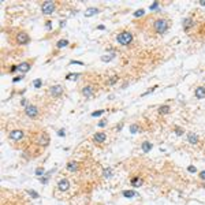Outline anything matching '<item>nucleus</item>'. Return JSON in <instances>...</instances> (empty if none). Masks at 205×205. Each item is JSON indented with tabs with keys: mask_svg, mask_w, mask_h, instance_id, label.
Here are the masks:
<instances>
[{
	"mask_svg": "<svg viewBox=\"0 0 205 205\" xmlns=\"http://www.w3.org/2000/svg\"><path fill=\"white\" fill-rule=\"evenodd\" d=\"M32 68V64L30 62H22L21 64H18V71H21V73H27L29 70Z\"/></svg>",
	"mask_w": 205,
	"mask_h": 205,
	"instance_id": "4468645a",
	"label": "nucleus"
},
{
	"mask_svg": "<svg viewBox=\"0 0 205 205\" xmlns=\"http://www.w3.org/2000/svg\"><path fill=\"white\" fill-rule=\"evenodd\" d=\"M185 133V130L183 129H182V127H175V134H178V136H182V134H183Z\"/></svg>",
	"mask_w": 205,
	"mask_h": 205,
	"instance_id": "72a5a7b5",
	"label": "nucleus"
},
{
	"mask_svg": "<svg viewBox=\"0 0 205 205\" xmlns=\"http://www.w3.org/2000/svg\"><path fill=\"white\" fill-rule=\"evenodd\" d=\"M68 189H70V180H68L67 178H62L58 182V190L62 191V193H64V191H67Z\"/></svg>",
	"mask_w": 205,
	"mask_h": 205,
	"instance_id": "9d476101",
	"label": "nucleus"
},
{
	"mask_svg": "<svg viewBox=\"0 0 205 205\" xmlns=\"http://www.w3.org/2000/svg\"><path fill=\"white\" fill-rule=\"evenodd\" d=\"M58 136H59V137H64V136H66V131H64V129H60V130H59V131H58Z\"/></svg>",
	"mask_w": 205,
	"mask_h": 205,
	"instance_id": "58836bf2",
	"label": "nucleus"
},
{
	"mask_svg": "<svg viewBox=\"0 0 205 205\" xmlns=\"http://www.w3.org/2000/svg\"><path fill=\"white\" fill-rule=\"evenodd\" d=\"M10 71H11V73H15V71H18V66H11Z\"/></svg>",
	"mask_w": 205,
	"mask_h": 205,
	"instance_id": "c03bdc74",
	"label": "nucleus"
},
{
	"mask_svg": "<svg viewBox=\"0 0 205 205\" xmlns=\"http://www.w3.org/2000/svg\"><path fill=\"white\" fill-rule=\"evenodd\" d=\"M138 129H140L138 125H137V123H133L131 126H130V133H131V134H137V133H138Z\"/></svg>",
	"mask_w": 205,
	"mask_h": 205,
	"instance_id": "c85d7f7f",
	"label": "nucleus"
},
{
	"mask_svg": "<svg viewBox=\"0 0 205 205\" xmlns=\"http://www.w3.org/2000/svg\"><path fill=\"white\" fill-rule=\"evenodd\" d=\"M66 170H67L68 172H77V171L79 170V163L78 161H75V160L68 161V163L66 164Z\"/></svg>",
	"mask_w": 205,
	"mask_h": 205,
	"instance_id": "ddd939ff",
	"label": "nucleus"
},
{
	"mask_svg": "<svg viewBox=\"0 0 205 205\" xmlns=\"http://www.w3.org/2000/svg\"><path fill=\"white\" fill-rule=\"evenodd\" d=\"M198 179L202 180V182H205V170H202V171L198 172Z\"/></svg>",
	"mask_w": 205,
	"mask_h": 205,
	"instance_id": "473e14b6",
	"label": "nucleus"
},
{
	"mask_svg": "<svg viewBox=\"0 0 205 205\" xmlns=\"http://www.w3.org/2000/svg\"><path fill=\"white\" fill-rule=\"evenodd\" d=\"M115 58V52H114V51H112V52L111 53H105L104 56H101V60H103V62H105V63H107V62H111V60H112V59Z\"/></svg>",
	"mask_w": 205,
	"mask_h": 205,
	"instance_id": "5701e85b",
	"label": "nucleus"
},
{
	"mask_svg": "<svg viewBox=\"0 0 205 205\" xmlns=\"http://www.w3.org/2000/svg\"><path fill=\"white\" fill-rule=\"evenodd\" d=\"M97 12H100V10L97 7H90L88 10L85 11V16H92V15H96Z\"/></svg>",
	"mask_w": 205,
	"mask_h": 205,
	"instance_id": "412c9836",
	"label": "nucleus"
},
{
	"mask_svg": "<svg viewBox=\"0 0 205 205\" xmlns=\"http://www.w3.org/2000/svg\"><path fill=\"white\" fill-rule=\"evenodd\" d=\"M70 64H81V66H84V62H79V60H71Z\"/></svg>",
	"mask_w": 205,
	"mask_h": 205,
	"instance_id": "ea45409f",
	"label": "nucleus"
},
{
	"mask_svg": "<svg viewBox=\"0 0 205 205\" xmlns=\"http://www.w3.org/2000/svg\"><path fill=\"white\" fill-rule=\"evenodd\" d=\"M187 141H189V144H191V145H197V144H198V136H197L195 133H189V134H187Z\"/></svg>",
	"mask_w": 205,
	"mask_h": 205,
	"instance_id": "dca6fc26",
	"label": "nucleus"
},
{
	"mask_svg": "<svg viewBox=\"0 0 205 205\" xmlns=\"http://www.w3.org/2000/svg\"><path fill=\"white\" fill-rule=\"evenodd\" d=\"M70 45V42H68L67 38H60L58 42H56V48H59V49H62V48H66Z\"/></svg>",
	"mask_w": 205,
	"mask_h": 205,
	"instance_id": "a211bd4d",
	"label": "nucleus"
},
{
	"mask_svg": "<svg viewBox=\"0 0 205 205\" xmlns=\"http://www.w3.org/2000/svg\"><path fill=\"white\" fill-rule=\"evenodd\" d=\"M144 14H145V10H144V8H140V10H137L136 12H134V16H136V18H140V16H142Z\"/></svg>",
	"mask_w": 205,
	"mask_h": 205,
	"instance_id": "7c9ffc66",
	"label": "nucleus"
},
{
	"mask_svg": "<svg viewBox=\"0 0 205 205\" xmlns=\"http://www.w3.org/2000/svg\"><path fill=\"white\" fill-rule=\"evenodd\" d=\"M122 129H123V123H118V126H116V131H119V130H122Z\"/></svg>",
	"mask_w": 205,
	"mask_h": 205,
	"instance_id": "a18cd8bd",
	"label": "nucleus"
},
{
	"mask_svg": "<svg viewBox=\"0 0 205 205\" xmlns=\"http://www.w3.org/2000/svg\"><path fill=\"white\" fill-rule=\"evenodd\" d=\"M170 19L168 18H164V16H159L155 21L152 22V29L155 33L157 34H164L170 29Z\"/></svg>",
	"mask_w": 205,
	"mask_h": 205,
	"instance_id": "f257e3e1",
	"label": "nucleus"
},
{
	"mask_svg": "<svg viewBox=\"0 0 205 205\" xmlns=\"http://www.w3.org/2000/svg\"><path fill=\"white\" fill-rule=\"evenodd\" d=\"M157 89V86H153V88H151V89L149 90H146V92H144V93H142L141 96H148L149 95V93H152V92H155V90Z\"/></svg>",
	"mask_w": 205,
	"mask_h": 205,
	"instance_id": "f704fd0d",
	"label": "nucleus"
},
{
	"mask_svg": "<svg viewBox=\"0 0 205 205\" xmlns=\"http://www.w3.org/2000/svg\"><path fill=\"white\" fill-rule=\"evenodd\" d=\"M157 111H159L160 115H167V114L170 112V105H160Z\"/></svg>",
	"mask_w": 205,
	"mask_h": 205,
	"instance_id": "b1692460",
	"label": "nucleus"
},
{
	"mask_svg": "<svg viewBox=\"0 0 205 205\" xmlns=\"http://www.w3.org/2000/svg\"><path fill=\"white\" fill-rule=\"evenodd\" d=\"M105 125H107V121H105V119H103V121L99 122V127H104Z\"/></svg>",
	"mask_w": 205,
	"mask_h": 205,
	"instance_id": "a19ab883",
	"label": "nucleus"
},
{
	"mask_svg": "<svg viewBox=\"0 0 205 205\" xmlns=\"http://www.w3.org/2000/svg\"><path fill=\"white\" fill-rule=\"evenodd\" d=\"M15 42L18 45H27L30 42V36L27 34V32L25 30H21L15 34Z\"/></svg>",
	"mask_w": 205,
	"mask_h": 205,
	"instance_id": "20e7f679",
	"label": "nucleus"
},
{
	"mask_svg": "<svg viewBox=\"0 0 205 205\" xmlns=\"http://www.w3.org/2000/svg\"><path fill=\"white\" fill-rule=\"evenodd\" d=\"M79 77H81V74H78V73H68L67 75H66V79H68V81H75V79H78Z\"/></svg>",
	"mask_w": 205,
	"mask_h": 205,
	"instance_id": "a878e982",
	"label": "nucleus"
},
{
	"mask_svg": "<svg viewBox=\"0 0 205 205\" xmlns=\"http://www.w3.org/2000/svg\"><path fill=\"white\" fill-rule=\"evenodd\" d=\"M95 86L93 85H85L84 88L81 89V95L84 96V97H86V99H89V97H92V96L95 95Z\"/></svg>",
	"mask_w": 205,
	"mask_h": 205,
	"instance_id": "1a4fd4ad",
	"label": "nucleus"
},
{
	"mask_svg": "<svg viewBox=\"0 0 205 205\" xmlns=\"http://www.w3.org/2000/svg\"><path fill=\"white\" fill-rule=\"evenodd\" d=\"M8 137H10L11 141H21L22 138L25 137V131L23 130H21V129H15V130H11L10 133H8Z\"/></svg>",
	"mask_w": 205,
	"mask_h": 205,
	"instance_id": "0eeeda50",
	"label": "nucleus"
},
{
	"mask_svg": "<svg viewBox=\"0 0 205 205\" xmlns=\"http://www.w3.org/2000/svg\"><path fill=\"white\" fill-rule=\"evenodd\" d=\"M201 5H205V0H201Z\"/></svg>",
	"mask_w": 205,
	"mask_h": 205,
	"instance_id": "de8ad7c7",
	"label": "nucleus"
},
{
	"mask_svg": "<svg viewBox=\"0 0 205 205\" xmlns=\"http://www.w3.org/2000/svg\"><path fill=\"white\" fill-rule=\"evenodd\" d=\"M41 85H42V81L40 78H37V79L33 81V86H34L36 89H40V88H41Z\"/></svg>",
	"mask_w": 205,
	"mask_h": 205,
	"instance_id": "cd10ccee",
	"label": "nucleus"
},
{
	"mask_svg": "<svg viewBox=\"0 0 205 205\" xmlns=\"http://www.w3.org/2000/svg\"><path fill=\"white\" fill-rule=\"evenodd\" d=\"M21 105H25V108H26L27 105H29V104H27V99H22V100H21Z\"/></svg>",
	"mask_w": 205,
	"mask_h": 205,
	"instance_id": "79ce46f5",
	"label": "nucleus"
},
{
	"mask_svg": "<svg viewBox=\"0 0 205 205\" xmlns=\"http://www.w3.org/2000/svg\"><path fill=\"white\" fill-rule=\"evenodd\" d=\"M45 23H47V25H45L47 30H51V29H52V22H51V21H47Z\"/></svg>",
	"mask_w": 205,
	"mask_h": 205,
	"instance_id": "e433bc0d",
	"label": "nucleus"
},
{
	"mask_svg": "<svg viewBox=\"0 0 205 205\" xmlns=\"http://www.w3.org/2000/svg\"><path fill=\"white\" fill-rule=\"evenodd\" d=\"M56 10V3L52 1V0H48V1H44L41 4V11L44 15H52Z\"/></svg>",
	"mask_w": 205,
	"mask_h": 205,
	"instance_id": "7ed1b4c3",
	"label": "nucleus"
},
{
	"mask_svg": "<svg viewBox=\"0 0 205 205\" xmlns=\"http://www.w3.org/2000/svg\"><path fill=\"white\" fill-rule=\"evenodd\" d=\"M194 25H195V22H194V19H193L191 16H187V18H185L183 21H182V26H183L185 32H189Z\"/></svg>",
	"mask_w": 205,
	"mask_h": 205,
	"instance_id": "9b49d317",
	"label": "nucleus"
},
{
	"mask_svg": "<svg viewBox=\"0 0 205 205\" xmlns=\"http://www.w3.org/2000/svg\"><path fill=\"white\" fill-rule=\"evenodd\" d=\"M22 78H23V75H16L15 78H12V82H14V84H15V82H19Z\"/></svg>",
	"mask_w": 205,
	"mask_h": 205,
	"instance_id": "c9c22d12",
	"label": "nucleus"
},
{
	"mask_svg": "<svg viewBox=\"0 0 205 205\" xmlns=\"http://www.w3.org/2000/svg\"><path fill=\"white\" fill-rule=\"evenodd\" d=\"M157 7H159V3L156 1V3H153V4H151V10H156Z\"/></svg>",
	"mask_w": 205,
	"mask_h": 205,
	"instance_id": "37998d69",
	"label": "nucleus"
},
{
	"mask_svg": "<svg viewBox=\"0 0 205 205\" xmlns=\"http://www.w3.org/2000/svg\"><path fill=\"white\" fill-rule=\"evenodd\" d=\"M25 115L27 118H30V119H37L38 115H40V110H38V107L36 104H29L25 108Z\"/></svg>",
	"mask_w": 205,
	"mask_h": 205,
	"instance_id": "39448f33",
	"label": "nucleus"
},
{
	"mask_svg": "<svg viewBox=\"0 0 205 205\" xmlns=\"http://www.w3.org/2000/svg\"><path fill=\"white\" fill-rule=\"evenodd\" d=\"M105 140H107V134H105V131L95 133V136H93V142H95V144H104Z\"/></svg>",
	"mask_w": 205,
	"mask_h": 205,
	"instance_id": "f8f14e48",
	"label": "nucleus"
},
{
	"mask_svg": "<svg viewBox=\"0 0 205 205\" xmlns=\"http://www.w3.org/2000/svg\"><path fill=\"white\" fill-rule=\"evenodd\" d=\"M49 93H51V96H52V97H55V99H59V97H62V96H63L64 88L60 84L52 85V86L49 88Z\"/></svg>",
	"mask_w": 205,
	"mask_h": 205,
	"instance_id": "423d86ee",
	"label": "nucleus"
},
{
	"mask_svg": "<svg viewBox=\"0 0 205 205\" xmlns=\"http://www.w3.org/2000/svg\"><path fill=\"white\" fill-rule=\"evenodd\" d=\"M133 40H134L133 33L131 32H127V30H123V32H121L118 36H116V41L119 42L121 45H125V47L130 45V44L133 42Z\"/></svg>",
	"mask_w": 205,
	"mask_h": 205,
	"instance_id": "f03ea898",
	"label": "nucleus"
},
{
	"mask_svg": "<svg viewBox=\"0 0 205 205\" xmlns=\"http://www.w3.org/2000/svg\"><path fill=\"white\" fill-rule=\"evenodd\" d=\"M105 112V110H97L95 112H92V118H97V116H101Z\"/></svg>",
	"mask_w": 205,
	"mask_h": 205,
	"instance_id": "c756f323",
	"label": "nucleus"
},
{
	"mask_svg": "<svg viewBox=\"0 0 205 205\" xmlns=\"http://www.w3.org/2000/svg\"><path fill=\"white\" fill-rule=\"evenodd\" d=\"M122 195L125 197V198H133V197H137V191L134 190H125V191H122Z\"/></svg>",
	"mask_w": 205,
	"mask_h": 205,
	"instance_id": "aec40b11",
	"label": "nucleus"
},
{
	"mask_svg": "<svg viewBox=\"0 0 205 205\" xmlns=\"http://www.w3.org/2000/svg\"><path fill=\"white\" fill-rule=\"evenodd\" d=\"M141 148H142V151H144V152H145V153H148V152H151V151H152L153 145H152V144H151L149 141H145V142H142Z\"/></svg>",
	"mask_w": 205,
	"mask_h": 205,
	"instance_id": "4be33fe9",
	"label": "nucleus"
},
{
	"mask_svg": "<svg viewBox=\"0 0 205 205\" xmlns=\"http://www.w3.org/2000/svg\"><path fill=\"white\" fill-rule=\"evenodd\" d=\"M194 95H195V97H197V99H204V97H205V88H204V86H198V88L195 89Z\"/></svg>",
	"mask_w": 205,
	"mask_h": 205,
	"instance_id": "f3484780",
	"label": "nucleus"
},
{
	"mask_svg": "<svg viewBox=\"0 0 205 205\" xmlns=\"http://www.w3.org/2000/svg\"><path fill=\"white\" fill-rule=\"evenodd\" d=\"M119 79H121L119 75H112V77H110V78L107 79V85H115Z\"/></svg>",
	"mask_w": 205,
	"mask_h": 205,
	"instance_id": "393cba45",
	"label": "nucleus"
},
{
	"mask_svg": "<svg viewBox=\"0 0 205 205\" xmlns=\"http://www.w3.org/2000/svg\"><path fill=\"white\" fill-rule=\"evenodd\" d=\"M130 183H131L133 187H140L144 183V179H142V176H133L130 179Z\"/></svg>",
	"mask_w": 205,
	"mask_h": 205,
	"instance_id": "2eb2a0df",
	"label": "nucleus"
},
{
	"mask_svg": "<svg viewBox=\"0 0 205 205\" xmlns=\"http://www.w3.org/2000/svg\"><path fill=\"white\" fill-rule=\"evenodd\" d=\"M36 175L37 176H44V175H45V168H44V167H38V168L36 170Z\"/></svg>",
	"mask_w": 205,
	"mask_h": 205,
	"instance_id": "bb28decb",
	"label": "nucleus"
},
{
	"mask_svg": "<svg viewBox=\"0 0 205 205\" xmlns=\"http://www.w3.org/2000/svg\"><path fill=\"white\" fill-rule=\"evenodd\" d=\"M66 26V21H62L60 22V27H64Z\"/></svg>",
	"mask_w": 205,
	"mask_h": 205,
	"instance_id": "49530a36",
	"label": "nucleus"
},
{
	"mask_svg": "<svg viewBox=\"0 0 205 205\" xmlns=\"http://www.w3.org/2000/svg\"><path fill=\"white\" fill-rule=\"evenodd\" d=\"M27 193L32 195L33 198H38V197H40V194H38L37 191H34V190H27Z\"/></svg>",
	"mask_w": 205,
	"mask_h": 205,
	"instance_id": "2f4dec72",
	"label": "nucleus"
},
{
	"mask_svg": "<svg viewBox=\"0 0 205 205\" xmlns=\"http://www.w3.org/2000/svg\"><path fill=\"white\" fill-rule=\"evenodd\" d=\"M49 142H51V138H49V136H48L47 133H41V134L38 136V138H37L36 144L38 145V146L47 148L48 145H49Z\"/></svg>",
	"mask_w": 205,
	"mask_h": 205,
	"instance_id": "6e6552de",
	"label": "nucleus"
},
{
	"mask_svg": "<svg viewBox=\"0 0 205 205\" xmlns=\"http://www.w3.org/2000/svg\"><path fill=\"white\" fill-rule=\"evenodd\" d=\"M112 175H114V170L111 168V167H105V168L103 170V176H104L105 179L112 178Z\"/></svg>",
	"mask_w": 205,
	"mask_h": 205,
	"instance_id": "6ab92c4d",
	"label": "nucleus"
},
{
	"mask_svg": "<svg viewBox=\"0 0 205 205\" xmlns=\"http://www.w3.org/2000/svg\"><path fill=\"white\" fill-rule=\"evenodd\" d=\"M187 171H189V172H195L197 168H195L194 165H189V167H187Z\"/></svg>",
	"mask_w": 205,
	"mask_h": 205,
	"instance_id": "4c0bfd02",
	"label": "nucleus"
}]
</instances>
